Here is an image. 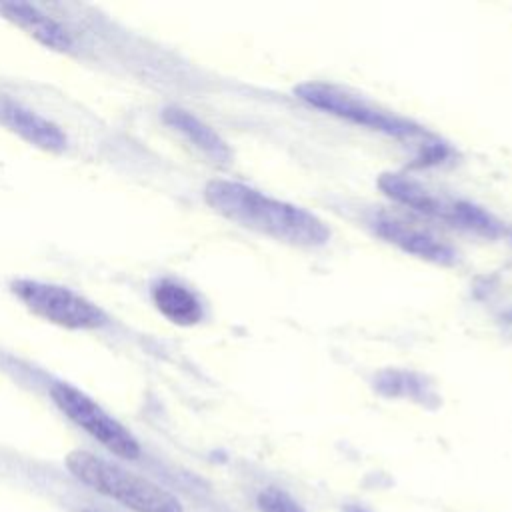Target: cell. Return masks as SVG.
I'll list each match as a JSON object with an SVG mask.
<instances>
[{"mask_svg":"<svg viewBox=\"0 0 512 512\" xmlns=\"http://www.w3.org/2000/svg\"><path fill=\"white\" fill-rule=\"evenodd\" d=\"M372 224H374V232L382 240L398 246L406 254H412L420 260H426L438 266H452L458 260V252L450 244L436 238L428 230L416 228L400 218L378 216Z\"/></svg>","mask_w":512,"mask_h":512,"instance_id":"52a82bcc","label":"cell"},{"mask_svg":"<svg viewBox=\"0 0 512 512\" xmlns=\"http://www.w3.org/2000/svg\"><path fill=\"white\" fill-rule=\"evenodd\" d=\"M152 302L166 320L178 326L198 324L204 316L198 296L176 280L166 278L156 282L152 286Z\"/></svg>","mask_w":512,"mask_h":512,"instance_id":"8fae6325","label":"cell"},{"mask_svg":"<svg viewBox=\"0 0 512 512\" xmlns=\"http://www.w3.org/2000/svg\"><path fill=\"white\" fill-rule=\"evenodd\" d=\"M0 12L4 18L14 22L18 28L26 30L32 38H36L40 44L52 48V50H70L72 38L70 34L48 14L38 10L32 4L26 2H2Z\"/></svg>","mask_w":512,"mask_h":512,"instance_id":"30bf717a","label":"cell"},{"mask_svg":"<svg viewBox=\"0 0 512 512\" xmlns=\"http://www.w3.org/2000/svg\"><path fill=\"white\" fill-rule=\"evenodd\" d=\"M12 292L32 314L56 326L96 330L106 324V314L100 306L66 286L40 280H16Z\"/></svg>","mask_w":512,"mask_h":512,"instance_id":"5b68a950","label":"cell"},{"mask_svg":"<svg viewBox=\"0 0 512 512\" xmlns=\"http://www.w3.org/2000/svg\"><path fill=\"white\" fill-rule=\"evenodd\" d=\"M50 396L54 404L82 430H86L94 440H98L106 450L112 454L136 460L140 456V444L134 434L122 426L116 418H112L100 404H96L88 394L82 390L66 384L56 382L50 388Z\"/></svg>","mask_w":512,"mask_h":512,"instance_id":"8992f818","label":"cell"},{"mask_svg":"<svg viewBox=\"0 0 512 512\" xmlns=\"http://www.w3.org/2000/svg\"><path fill=\"white\" fill-rule=\"evenodd\" d=\"M162 118L170 128L180 132L188 142H192L200 152H204L214 162L226 164L232 160V150L226 144V140L192 112L178 106H170L162 112Z\"/></svg>","mask_w":512,"mask_h":512,"instance_id":"9c48e42d","label":"cell"},{"mask_svg":"<svg viewBox=\"0 0 512 512\" xmlns=\"http://www.w3.org/2000/svg\"><path fill=\"white\" fill-rule=\"evenodd\" d=\"M296 96L310 104L312 108H318L326 114L338 116L342 120H348L356 126H364L368 130L386 134L396 140H418L422 148H426V156L432 154H444L446 146L438 142L434 134L424 130L420 124H416L410 118H404L400 114H394L390 110H384L368 100H364L358 94H352L350 90H344L334 84L326 82H304L296 86Z\"/></svg>","mask_w":512,"mask_h":512,"instance_id":"7a4b0ae2","label":"cell"},{"mask_svg":"<svg viewBox=\"0 0 512 512\" xmlns=\"http://www.w3.org/2000/svg\"><path fill=\"white\" fill-rule=\"evenodd\" d=\"M260 512H306L288 492L276 486H268L258 494Z\"/></svg>","mask_w":512,"mask_h":512,"instance_id":"4fadbf2b","label":"cell"},{"mask_svg":"<svg viewBox=\"0 0 512 512\" xmlns=\"http://www.w3.org/2000/svg\"><path fill=\"white\" fill-rule=\"evenodd\" d=\"M0 124L16 132L28 144L48 152H62L68 142L66 134L54 122L4 96H0Z\"/></svg>","mask_w":512,"mask_h":512,"instance_id":"ba28073f","label":"cell"},{"mask_svg":"<svg viewBox=\"0 0 512 512\" xmlns=\"http://www.w3.org/2000/svg\"><path fill=\"white\" fill-rule=\"evenodd\" d=\"M204 198L220 216L278 242L318 248L330 240V228L316 214L242 182L212 180L204 188Z\"/></svg>","mask_w":512,"mask_h":512,"instance_id":"6da1fadb","label":"cell"},{"mask_svg":"<svg viewBox=\"0 0 512 512\" xmlns=\"http://www.w3.org/2000/svg\"><path fill=\"white\" fill-rule=\"evenodd\" d=\"M344 512H368V510H364L362 506H356V504H350V506H346L344 508Z\"/></svg>","mask_w":512,"mask_h":512,"instance_id":"5bb4252c","label":"cell"},{"mask_svg":"<svg viewBox=\"0 0 512 512\" xmlns=\"http://www.w3.org/2000/svg\"><path fill=\"white\" fill-rule=\"evenodd\" d=\"M66 468L82 484L132 512H184L170 490L88 450H72Z\"/></svg>","mask_w":512,"mask_h":512,"instance_id":"3957f363","label":"cell"},{"mask_svg":"<svg viewBox=\"0 0 512 512\" xmlns=\"http://www.w3.org/2000/svg\"><path fill=\"white\" fill-rule=\"evenodd\" d=\"M378 186L392 200L416 212H422L430 218L442 220L448 226L474 232L484 238H496L502 234V224L484 208L468 200L432 190L412 176L398 174V172H384L378 178Z\"/></svg>","mask_w":512,"mask_h":512,"instance_id":"277c9868","label":"cell"},{"mask_svg":"<svg viewBox=\"0 0 512 512\" xmlns=\"http://www.w3.org/2000/svg\"><path fill=\"white\" fill-rule=\"evenodd\" d=\"M376 390L386 396H404L414 400H426L430 396L424 376L410 370H382L376 376Z\"/></svg>","mask_w":512,"mask_h":512,"instance_id":"7c38bea8","label":"cell"}]
</instances>
